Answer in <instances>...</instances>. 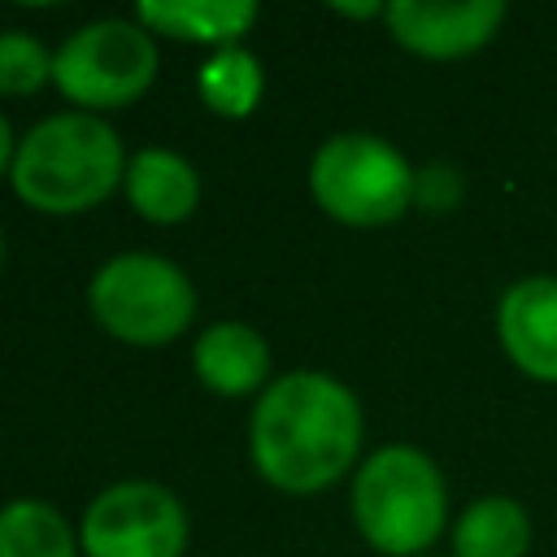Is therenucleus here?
<instances>
[{
    "instance_id": "nucleus-10",
    "label": "nucleus",
    "mask_w": 557,
    "mask_h": 557,
    "mask_svg": "<svg viewBox=\"0 0 557 557\" xmlns=\"http://www.w3.org/2000/svg\"><path fill=\"white\" fill-rule=\"evenodd\" d=\"M191 370L218 396H252L270 387V344L244 322H213L196 335Z\"/></svg>"
},
{
    "instance_id": "nucleus-7",
    "label": "nucleus",
    "mask_w": 557,
    "mask_h": 557,
    "mask_svg": "<svg viewBox=\"0 0 557 557\" xmlns=\"http://www.w3.org/2000/svg\"><path fill=\"white\" fill-rule=\"evenodd\" d=\"M78 544L83 557H183L187 509L152 479H122L87 505Z\"/></svg>"
},
{
    "instance_id": "nucleus-14",
    "label": "nucleus",
    "mask_w": 557,
    "mask_h": 557,
    "mask_svg": "<svg viewBox=\"0 0 557 557\" xmlns=\"http://www.w3.org/2000/svg\"><path fill=\"white\" fill-rule=\"evenodd\" d=\"M0 557H83V544L57 505L9 500L0 509Z\"/></svg>"
},
{
    "instance_id": "nucleus-15",
    "label": "nucleus",
    "mask_w": 557,
    "mask_h": 557,
    "mask_svg": "<svg viewBox=\"0 0 557 557\" xmlns=\"http://www.w3.org/2000/svg\"><path fill=\"white\" fill-rule=\"evenodd\" d=\"M196 87L218 117H248L261 104L265 74H261V61L244 44H235V48L209 52V61L196 70Z\"/></svg>"
},
{
    "instance_id": "nucleus-8",
    "label": "nucleus",
    "mask_w": 557,
    "mask_h": 557,
    "mask_svg": "<svg viewBox=\"0 0 557 557\" xmlns=\"http://www.w3.org/2000/svg\"><path fill=\"white\" fill-rule=\"evenodd\" d=\"M392 39L431 61H457L479 52L505 22V0H457V4H426V0H392L383 13Z\"/></svg>"
},
{
    "instance_id": "nucleus-17",
    "label": "nucleus",
    "mask_w": 557,
    "mask_h": 557,
    "mask_svg": "<svg viewBox=\"0 0 557 557\" xmlns=\"http://www.w3.org/2000/svg\"><path fill=\"white\" fill-rule=\"evenodd\" d=\"M457 196H461V178H457V170H448V165H426V170L418 174V196H413V200L426 205L431 213L453 209Z\"/></svg>"
},
{
    "instance_id": "nucleus-1",
    "label": "nucleus",
    "mask_w": 557,
    "mask_h": 557,
    "mask_svg": "<svg viewBox=\"0 0 557 557\" xmlns=\"http://www.w3.org/2000/svg\"><path fill=\"white\" fill-rule=\"evenodd\" d=\"M361 405L326 370H287L252 405L248 448L257 474L287 492L313 496L339 483L361 453Z\"/></svg>"
},
{
    "instance_id": "nucleus-18",
    "label": "nucleus",
    "mask_w": 557,
    "mask_h": 557,
    "mask_svg": "<svg viewBox=\"0 0 557 557\" xmlns=\"http://www.w3.org/2000/svg\"><path fill=\"white\" fill-rule=\"evenodd\" d=\"M13 157H17V139H13L9 117L0 113V174H9V170H13Z\"/></svg>"
},
{
    "instance_id": "nucleus-12",
    "label": "nucleus",
    "mask_w": 557,
    "mask_h": 557,
    "mask_svg": "<svg viewBox=\"0 0 557 557\" xmlns=\"http://www.w3.org/2000/svg\"><path fill=\"white\" fill-rule=\"evenodd\" d=\"M257 4L252 0H144L135 4V22L152 35H170L183 44H209L218 48H235L252 22H257Z\"/></svg>"
},
{
    "instance_id": "nucleus-6",
    "label": "nucleus",
    "mask_w": 557,
    "mask_h": 557,
    "mask_svg": "<svg viewBox=\"0 0 557 557\" xmlns=\"http://www.w3.org/2000/svg\"><path fill=\"white\" fill-rule=\"evenodd\" d=\"M157 44L152 30L126 17H96L61 39L52 52L57 91L83 113H109L139 100L157 78Z\"/></svg>"
},
{
    "instance_id": "nucleus-4",
    "label": "nucleus",
    "mask_w": 557,
    "mask_h": 557,
    "mask_svg": "<svg viewBox=\"0 0 557 557\" xmlns=\"http://www.w3.org/2000/svg\"><path fill=\"white\" fill-rule=\"evenodd\" d=\"M309 191L318 209L344 226H387L413 205L418 174L383 135L339 131L313 152Z\"/></svg>"
},
{
    "instance_id": "nucleus-20",
    "label": "nucleus",
    "mask_w": 557,
    "mask_h": 557,
    "mask_svg": "<svg viewBox=\"0 0 557 557\" xmlns=\"http://www.w3.org/2000/svg\"><path fill=\"white\" fill-rule=\"evenodd\" d=\"M0 265H4V231H0Z\"/></svg>"
},
{
    "instance_id": "nucleus-13",
    "label": "nucleus",
    "mask_w": 557,
    "mask_h": 557,
    "mask_svg": "<svg viewBox=\"0 0 557 557\" xmlns=\"http://www.w3.org/2000/svg\"><path fill=\"white\" fill-rule=\"evenodd\" d=\"M531 518L513 496H479L453 527V557H527Z\"/></svg>"
},
{
    "instance_id": "nucleus-19",
    "label": "nucleus",
    "mask_w": 557,
    "mask_h": 557,
    "mask_svg": "<svg viewBox=\"0 0 557 557\" xmlns=\"http://www.w3.org/2000/svg\"><path fill=\"white\" fill-rule=\"evenodd\" d=\"M331 9H335L339 17H383V13H387V4H374V0H366V4H339V0H335Z\"/></svg>"
},
{
    "instance_id": "nucleus-3",
    "label": "nucleus",
    "mask_w": 557,
    "mask_h": 557,
    "mask_svg": "<svg viewBox=\"0 0 557 557\" xmlns=\"http://www.w3.org/2000/svg\"><path fill=\"white\" fill-rule=\"evenodd\" d=\"M352 522L383 557L426 553L448 522L440 466L413 444L374 448L352 474Z\"/></svg>"
},
{
    "instance_id": "nucleus-11",
    "label": "nucleus",
    "mask_w": 557,
    "mask_h": 557,
    "mask_svg": "<svg viewBox=\"0 0 557 557\" xmlns=\"http://www.w3.org/2000/svg\"><path fill=\"white\" fill-rule=\"evenodd\" d=\"M131 209L152 226H178L200 205V174L170 148H139L122 174Z\"/></svg>"
},
{
    "instance_id": "nucleus-9",
    "label": "nucleus",
    "mask_w": 557,
    "mask_h": 557,
    "mask_svg": "<svg viewBox=\"0 0 557 557\" xmlns=\"http://www.w3.org/2000/svg\"><path fill=\"white\" fill-rule=\"evenodd\" d=\"M505 357L535 383H557V274H527L496 305Z\"/></svg>"
},
{
    "instance_id": "nucleus-5",
    "label": "nucleus",
    "mask_w": 557,
    "mask_h": 557,
    "mask_svg": "<svg viewBox=\"0 0 557 557\" xmlns=\"http://www.w3.org/2000/svg\"><path fill=\"white\" fill-rule=\"evenodd\" d=\"M87 309L100 331L135 348L178 339L196 318L191 278L157 252H117L87 283Z\"/></svg>"
},
{
    "instance_id": "nucleus-16",
    "label": "nucleus",
    "mask_w": 557,
    "mask_h": 557,
    "mask_svg": "<svg viewBox=\"0 0 557 557\" xmlns=\"http://www.w3.org/2000/svg\"><path fill=\"white\" fill-rule=\"evenodd\" d=\"M52 83V52L30 30H0V96H30Z\"/></svg>"
},
{
    "instance_id": "nucleus-2",
    "label": "nucleus",
    "mask_w": 557,
    "mask_h": 557,
    "mask_svg": "<svg viewBox=\"0 0 557 557\" xmlns=\"http://www.w3.org/2000/svg\"><path fill=\"white\" fill-rule=\"evenodd\" d=\"M122 135L100 113H52L17 139L13 191L22 205L48 218H70L96 209L126 174Z\"/></svg>"
}]
</instances>
